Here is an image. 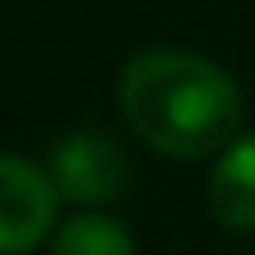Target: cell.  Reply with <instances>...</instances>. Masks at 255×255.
I'll list each match as a JSON object with an SVG mask.
<instances>
[{
  "label": "cell",
  "instance_id": "obj_1",
  "mask_svg": "<svg viewBox=\"0 0 255 255\" xmlns=\"http://www.w3.org/2000/svg\"><path fill=\"white\" fill-rule=\"evenodd\" d=\"M121 112L157 152L197 161L238 139L242 90L193 49H143L121 72Z\"/></svg>",
  "mask_w": 255,
  "mask_h": 255
},
{
  "label": "cell",
  "instance_id": "obj_2",
  "mask_svg": "<svg viewBox=\"0 0 255 255\" xmlns=\"http://www.w3.org/2000/svg\"><path fill=\"white\" fill-rule=\"evenodd\" d=\"M58 215V188L49 170L0 157V255H22L49 238Z\"/></svg>",
  "mask_w": 255,
  "mask_h": 255
},
{
  "label": "cell",
  "instance_id": "obj_3",
  "mask_svg": "<svg viewBox=\"0 0 255 255\" xmlns=\"http://www.w3.org/2000/svg\"><path fill=\"white\" fill-rule=\"evenodd\" d=\"M49 179L58 188V197L67 202H112L126 193V179H130V161L126 152L103 139V134H72L54 148L49 157Z\"/></svg>",
  "mask_w": 255,
  "mask_h": 255
},
{
  "label": "cell",
  "instance_id": "obj_4",
  "mask_svg": "<svg viewBox=\"0 0 255 255\" xmlns=\"http://www.w3.org/2000/svg\"><path fill=\"white\" fill-rule=\"evenodd\" d=\"M211 211L224 229L255 233V134H238L211 175Z\"/></svg>",
  "mask_w": 255,
  "mask_h": 255
},
{
  "label": "cell",
  "instance_id": "obj_5",
  "mask_svg": "<svg viewBox=\"0 0 255 255\" xmlns=\"http://www.w3.org/2000/svg\"><path fill=\"white\" fill-rule=\"evenodd\" d=\"M54 255H134V238L108 215H76L54 233Z\"/></svg>",
  "mask_w": 255,
  "mask_h": 255
}]
</instances>
